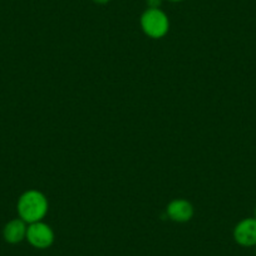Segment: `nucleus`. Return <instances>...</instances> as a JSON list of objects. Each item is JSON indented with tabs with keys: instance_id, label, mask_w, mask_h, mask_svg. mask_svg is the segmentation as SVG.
<instances>
[{
	"instance_id": "nucleus-1",
	"label": "nucleus",
	"mask_w": 256,
	"mask_h": 256,
	"mask_svg": "<svg viewBox=\"0 0 256 256\" xmlns=\"http://www.w3.org/2000/svg\"><path fill=\"white\" fill-rule=\"evenodd\" d=\"M49 202L46 196L39 190H26L19 196L16 202V212L18 218L26 221V224L43 221L48 214Z\"/></svg>"
},
{
	"instance_id": "nucleus-2",
	"label": "nucleus",
	"mask_w": 256,
	"mask_h": 256,
	"mask_svg": "<svg viewBox=\"0 0 256 256\" xmlns=\"http://www.w3.org/2000/svg\"><path fill=\"white\" fill-rule=\"evenodd\" d=\"M144 36L151 39H162L170 30V19L161 8H147L140 18Z\"/></svg>"
},
{
	"instance_id": "nucleus-3",
	"label": "nucleus",
	"mask_w": 256,
	"mask_h": 256,
	"mask_svg": "<svg viewBox=\"0 0 256 256\" xmlns=\"http://www.w3.org/2000/svg\"><path fill=\"white\" fill-rule=\"evenodd\" d=\"M26 240L28 241L32 248H38V250H46L54 244L56 234L50 225L44 221H38V222L28 225Z\"/></svg>"
},
{
	"instance_id": "nucleus-4",
	"label": "nucleus",
	"mask_w": 256,
	"mask_h": 256,
	"mask_svg": "<svg viewBox=\"0 0 256 256\" xmlns=\"http://www.w3.org/2000/svg\"><path fill=\"white\" fill-rule=\"evenodd\" d=\"M234 240L242 248L256 246V218H246L238 221L232 231Z\"/></svg>"
},
{
	"instance_id": "nucleus-5",
	"label": "nucleus",
	"mask_w": 256,
	"mask_h": 256,
	"mask_svg": "<svg viewBox=\"0 0 256 256\" xmlns=\"http://www.w3.org/2000/svg\"><path fill=\"white\" fill-rule=\"evenodd\" d=\"M166 215L174 222L184 224L192 220V218L195 215V208L188 200L174 198L167 205Z\"/></svg>"
},
{
	"instance_id": "nucleus-6",
	"label": "nucleus",
	"mask_w": 256,
	"mask_h": 256,
	"mask_svg": "<svg viewBox=\"0 0 256 256\" xmlns=\"http://www.w3.org/2000/svg\"><path fill=\"white\" fill-rule=\"evenodd\" d=\"M26 228H28V224L20 218H12L3 228L4 241L10 245H18L23 242L26 238Z\"/></svg>"
},
{
	"instance_id": "nucleus-7",
	"label": "nucleus",
	"mask_w": 256,
	"mask_h": 256,
	"mask_svg": "<svg viewBox=\"0 0 256 256\" xmlns=\"http://www.w3.org/2000/svg\"><path fill=\"white\" fill-rule=\"evenodd\" d=\"M162 0H147V6L148 8H161Z\"/></svg>"
},
{
	"instance_id": "nucleus-8",
	"label": "nucleus",
	"mask_w": 256,
	"mask_h": 256,
	"mask_svg": "<svg viewBox=\"0 0 256 256\" xmlns=\"http://www.w3.org/2000/svg\"><path fill=\"white\" fill-rule=\"evenodd\" d=\"M93 3L97 4V6H106V4H108L110 2V0H92Z\"/></svg>"
},
{
	"instance_id": "nucleus-9",
	"label": "nucleus",
	"mask_w": 256,
	"mask_h": 256,
	"mask_svg": "<svg viewBox=\"0 0 256 256\" xmlns=\"http://www.w3.org/2000/svg\"><path fill=\"white\" fill-rule=\"evenodd\" d=\"M167 2H171V3H181L184 0H167Z\"/></svg>"
},
{
	"instance_id": "nucleus-10",
	"label": "nucleus",
	"mask_w": 256,
	"mask_h": 256,
	"mask_svg": "<svg viewBox=\"0 0 256 256\" xmlns=\"http://www.w3.org/2000/svg\"><path fill=\"white\" fill-rule=\"evenodd\" d=\"M254 218H256V206H255V210H254Z\"/></svg>"
},
{
	"instance_id": "nucleus-11",
	"label": "nucleus",
	"mask_w": 256,
	"mask_h": 256,
	"mask_svg": "<svg viewBox=\"0 0 256 256\" xmlns=\"http://www.w3.org/2000/svg\"><path fill=\"white\" fill-rule=\"evenodd\" d=\"M255 252H256V246H255Z\"/></svg>"
}]
</instances>
